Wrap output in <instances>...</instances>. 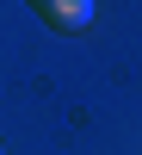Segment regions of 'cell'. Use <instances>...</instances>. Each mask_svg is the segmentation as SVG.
I'll list each match as a JSON object with an SVG mask.
<instances>
[{
  "label": "cell",
  "instance_id": "cell-1",
  "mask_svg": "<svg viewBox=\"0 0 142 155\" xmlns=\"http://www.w3.org/2000/svg\"><path fill=\"white\" fill-rule=\"evenodd\" d=\"M25 6H31L49 31H68V37H74V31H87V25H93V12H99L93 0H25Z\"/></svg>",
  "mask_w": 142,
  "mask_h": 155
},
{
  "label": "cell",
  "instance_id": "cell-2",
  "mask_svg": "<svg viewBox=\"0 0 142 155\" xmlns=\"http://www.w3.org/2000/svg\"><path fill=\"white\" fill-rule=\"evenodd\" d=\"M0 155H6V149H0Z\"/></svg>",
  "mask_w": 142,
  "mask_h": 155
}]
</instances>
